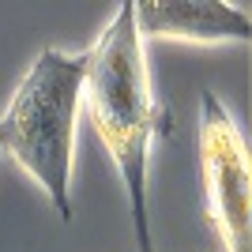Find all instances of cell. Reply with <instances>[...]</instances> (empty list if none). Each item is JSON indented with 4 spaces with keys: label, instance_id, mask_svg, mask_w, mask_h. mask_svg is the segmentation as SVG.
<instances>
[{
    "label": "cell",
    "instance_id": "obj_1",
    "mask_svg": "<svg viewBox=\"0 0 252 252\" xmlns=\"http://www.w3.org/2000/svg\"><path fill=\"white\" fill-rule=\"evenodd\" d=\"M87 61L91 64H87L83 102L91 128L98 132L102 147L109 151L125 181L139 252H155L147 230V162L155 136L169 132V117L151 87L147 49L136 34V0H121L117 15L98 34L94 49H87Z\"/></svg>",
    "mask_w": 252,
    "mask_h": 252
},
{
    "label": "cell",
    "instance_id": "obj_2",
    "mask_svg": "<svg viewBox=\"0 0 252 252\" xmlns=\"http://www.w3.org/2000/svg\"><path fill=\"white\" fill-rule=\"evenodd\" d=\"M87 53L45 45L0 117V151L45 189L61 222H72L75 121L83 109Z\"/></svg>",
    "mask_w": 252,
    "mask_h": 252
},
{
    "label": "cell",
    "instance_id": "obj_3",
    "mask_svg": "<svg viewBox=\"0 0 252 252\" xmlns=\"http://www.w3.org/2000/svg\"><path fill=\"white\" fill-rule=\"evenodd\" d=\"M203 207L226 252H252V162L245 132L215 91L200 94Z\"/></svg>",
    "mask_w": 252,
    "mask_h": 252
},
{
    "label": "cell",
    "instance_id": "obj_4",
    "mask_svg": "<svg viewBox=\"0 0 252 252\" xmlns=\"http://www.w3.org/2000/svg\"><path fill=\"white\" fill-rule=\"evenodd\" d=\"M136 34L151 38H181V42H249L252 23L245 8L222 0H139Z\"/></svg>",
    "mask_w": 252,
    "mask_h": 252
}]
</instances>
